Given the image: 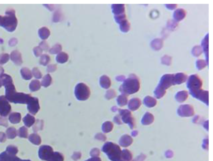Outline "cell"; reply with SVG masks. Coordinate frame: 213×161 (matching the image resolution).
I'll use <instances>...</instances> for the list:
<instances>
[{
  "mask_svg": "<svg viewBox=\"0 0 213 161\" xmlns=\"http://www.w3.org/2000/svg\"><path fill=\"white\" fill-rule=\"evenodd\" d=\"M203 51L204 52L206 59L208 65L209 64V34L206 35L201 42Z\"/></svg>",
  "mask_w": 213,
  "mask_h": 161,
  "instance_id": "cell-13",
  "label": "cell"
},
{
  "mask_svg": "<svg viewBox=\"0 0 213 161\" xmlns=\"http://www.w3.org/2000/svg\"><path fill=\"white\" fill-rule=\"evenodd\" d=\"M140 88L139 80L135 75H131L120 88V92L124 94H132L137 92Z\"/></svg>",
  "mask_w": 213,
  "mask_h": 161,
  "instance_id": "cell-1",
  "label": "cell"
},
{
  "mask_svg": "<svg viewBox=\"0 0 213 161\" xmlns=\"http://www.w3.org/2000/svg\"><path fill=\"white\" fill-rule=\"evenodd\" d=\"M166 7L167 9H169V10H173L176 9L177 7V4H166Z\"/></svg>",
  "mask_w": 213,
  "mask_h": 161,
  "instance_id": "cell-54",
  "label": "cell"
},
{
  "mask_svg": "<svg viewBox=\"0 0 213 161\" xmlns=\"http://www.w3.org/2000/svg\"><path fill=\"white\" fill-rule=\"evenodd\" d=\"M33 52L34 54L36 57H39L42 55L43 53L42 49H41L40 47H35L33 49Z\"/></svg>",
  "mask_w": 213,
  "mask_h": 161,
  "instance_id": "cell-46",
  "label": "cell"
},
{
  "mask_svg": "<svg viewBox=\"0 0 213 161\" xmlns=\"http://www.w3.org/2000/svg\"><path fill=\"white\" fill-rule=\"evenodd\" d=\"M20 74L23 79L26 80H29L32 78V74L31 71L27 68H23L20 70Z\"/></svg>",
  "mask_w": 213,
  "mask_h": 161,
  "instance_id": "cell-19",
  "label": "cell"
},
{
  "mask_svg": "<svg viewBox=\"0 0 213 161\" xmlns=\"http://www.w3.org/2000/svg\"><path fill=\"white\" fill-rule=\"evenodd\" d=\"M52 79L49 74H47L43 78L42 80L41 85L44 87H47L51 85Z\"/></svg>",
  "mask_w": 213,
  "mask_h": 161,
  "instance_id": "cell-26",
  "label": "cell"
},
{
  "mask_svg": "<svg viewBox=\"0 0 213 161\" xmlns=\"http://www.w3.org/2000/svg\"><path fill=\"white\" fill-rule=\"evenodd\" d=\"M0 161H31L29 160H22L16 155L10 154L7 152H4L0 154Z\"/></svg>",
  "mask_w": 213,
  "mask_h": 161,
  "instance_id": "cell-11",
  "label": "cell"
},
{
  "mask_svg": "<svg viewBox=\"0 0 213 161\" xmlns=\"http://www.w3.org/2000/svg\"><path fill=\"white\" fill-rule=\"evenodd\" d=\"M114 19L116 23L120 24L122 22L125 20L126 19V14H120L118 15L114 16Z\"/></svg>",
  "mask_w": 213,
  "mask_h": 161,
  "instance_id": "cell-42",
  "label": "cell"
},
{
  "mask_svg": "<svg viewBox=\"0 0 213 161\" xmlns=\"http://www.w3.org/2000/svg\"><path fill=\"white\" fill-rule=\"evenodd\" d=\"M57 67L56 64H50L47 67V71L48 72H53L57 69Z\"/></svg>",
  "mask_w": 213,
  "mask_h": 161,
  "instance_id": "cell-49",
  "label": "cell"
},
{
  "mask_svg": "<svg viewBox=\"0 0 213 161\" xmlns=\"http://www.w3.org/2000/svg\"><path fill=\"white\" fill-rule=\"evenodd\" d=\"M4 68H3V67L0 66V77L4 74Z\"/></svg>",
  "mask_w": 213,
  "mask_h": 161,
  "instance_id": "cell-59",
  "label": "cell"
},
{
  "mask_svg": "<svg viewBox=\"0 0 213 161\" xmlns=\"http://www.w3.org/2000/svg\"><path fill=\"white\" fill-rule=\"evenodd\" d=\"M9 119L12 124H18L21 120V115L19 113H12L9 116Z\"/></svg>",
  "mask_w": 213,
  "mask_h": 161,
  "instance_id": "cell-21",
  "label": "cell"
},
{
  "mask_svg": "<svg viewBox=\"0 0 213 161\" xmlns=\"http://www.w3.org/2000/svg\"><path fill=\"white\" fill-rule=\"evenodd\" d=\"M41 84L38 80H33L30 84L29 89L31 92L38 91L41 88Z\"/></svg>",
  "mask_w": 213,
  "mask_h": 161,
  "instance_id": "cell-23",
  "label": "cell"
},
{
  "mask_svg": "<svg viewBox=\"0 0 213 161\" xmlns=\"http://www.w3.org/2000/svg\"><path fill=\"white\" fill-rule=\"evenodd\" d=\"M120 25V29L124 33H127L129 31L130 24L127 19L122 22Z\"/></svg>",
  "mask_w": 213,
  "mask_h": 161,
  "instance_id": "cell-27",
  "label": "cell"
},
{
  "mask_svg": "<svg viewBox=\"0 0 213 161\" xmlns=\"http://www.w3.org/2000/svg\"><path fill=\"white\" fill-rule=\"evenodd\" d=\"M10 55L8 54H3L0 55V64L3 65L8 62L10 59Z\"/></svg>",
  "mask_w": 213,
  "mask_h": 161,
  "instance_id": "cell-38",
  "label": "cell"
},
{
  "mask_svg": "<svg viewBox=\"0 0 213 161\" xmlns=\"http://www.w3.org/2000/svg\"><path fill=\"white\" fill-rule=\"evenodd\" d=\"M125 77L124 76H119L116 77V79L118 81H123L125 79Z\"/></svg>",
  "mask_w": 213,
  "mask_h": 161,
  "instance_id": "cell-58",
  "label": "cell"
},
{
  "mask_svg": "<svg viewBox=\"0 0 213 161\" xmlns=\"http://www.w3.org/2000/svg\"><path fill=\"white\" fill-rule=\"evenodd\" d=\"M113 13L115 15L124 14L125 12V6L124 4H113L111 6Z\"/></svg>",
  "mask_w": 213,
  "mask_h": 161,
  "instance_id": "cell-15",
  "label": "cell"
},
{
  "mask_svg": "<svg viewBox=\"0 0 213 161\" xmlns=\"http://www.w3.org/2000/svg\"><path fill=\"white\" fill-rule=\"evenodd\" d=\"M102 151L112 161H120L121 159L122 151L118 145L111 142H107L103 146Z\"/></svg>",
  "mask_w": 213,
  "mask_h": 161,
  "instance_id": "cell-2",
  "label": "cell"
},
{
  "mask_svg": "<svg viewBox=\"0 0 213 161\" xmlns=\"http://www.w3.org/2000/svg\"><path fill=\"white\" fill-rule=\"evenodd\" d=\"M32 97V96L30 94L15 92L7 100L11 102L15 103H24L27 104Z\"/></svg>",
  "mask_w": 213,
  "mask_h": 161,
  "instance_id": "cell-6",
  "label": "cell"
},
{
  "mask_svg": "<svg viewBox=\"0 0 213 161\" xmlns=\"http://www.w3.org/2000/svg\"><path fill=\"white\" fill-rule=\"evenodd\" d=\"M174 75L167 74L162 77L159 84L155 91L156 96L161 97L165 93V90L170 87L173 84Z\"/></svg>",
  "mask_w": 213,
  "mask_h": 161,
  "instance_id": "cell-4",
  "label": "cell"
},
{
  "mask_svg": "<svg viewBox=\"0 0 213 161\" xmlns=\"http://www.w3.org/2000/svg\"><path fill=\"white\" fill-rule=\"evenodd\" d=\"M62 50V46L59 44H56L50 49L49 52L51 54H55L60 53Z\"/></svg>",
  "mask_w": 213,
  "mask_h": 161,
  "instance_id": "cell-34",
  "label": "cell"
},
{
  "mask_svg": "<svg viewBox=\"0 0 213 161\" xmlns=\"http://www.w3.org/2000/svg\"><path fill=\"white\" fill-rule=\"evenodd\" d=\"M11 106L5 96H0V115L1 116L7 117L11 112Z\"/></svg>",
  "mask_w": 213,
  "mask_h": 161,
  "instance_id": "cell-9",
  "label": "cell"
},
{
  "mask_svg": "<svg viewBox=\"0 0 213 161\" xmlns=\"http://www.w3.org/2000/svg\"><path fill=\"white\" fill-rule=\"evenodd\" d=\"M54 153L53 148L50 146H41L39 149V157L43 160L49 161Z\"/></svg>",
  "mask_w": 213,
  "mask_h": 161,
  "instance_id": "cell-8",
  "label": "cell"
},
{
  "mask_svg": "<svg viewBox=\"0 0 213 161\" xmlns=\"http://www.w3.org/2000/svg\"><path fill=\"white\" fill-rule=\"evenodd\" d=\"M113 127V124L111 122H105L102 125V130L104 133H108L112 131Z\"/></svg>",
  "mask_w": 213,
  "mask_h": 161,
  "instance_id": "cell-29",
  "label": "cell"
},
{
  "mask_svg": "<svg viewBox=\"0 0 213 161\" xmlns=\"http://www.w3.org/2000/svg\"><path fill=\"white\" fill-rule=\"evenodd\" d=\"M202 83L196 75H192L189 77L187 83V87L190 90L191 94L200 90Z\"/></svg>",
  "mask_w": 213,
  "mask_h": 161,
  "instance_id": "cell-7",
  "label": "cell"
},
{
  "mask_svg": "<svg viewBox=\"0 0 213 161\" xmlns=\"http://www.w3.org/2000/svg\"><path fill=\"white\" fill-rule=\"evenodd\" d=\"M18 135L19 137L21 138H27L28 135L27 128L25 127H20L18 130Z\"/></svg>",
  "mask_w": 213,
  "mask_h": 161,
  "instance_id": "cell-35",
  "label": "cell"
},
{
  "mask_svg": "<svg viewBox=\"0 0 213 161\" xmlns=\"http://www.w3.org/2000/svg\"><path fill=\"white\" fill-rule=\"evenodd\" d=\"M85 161H101V160L99 157H92Z\"/></svg>",
  "mask_w": 213,
  "mask_h": 161,
  "instance_id": "cell-56",
  "label": "cell"
},
{
  "mask_svg": "<svg viewBox=\"0 0 213 161\" xmlns=\"http://www.w3.org/2000/svg\"><path fill=\"white\" fill-rule=\"evenodd\" d=\"M39 36L41 39L46 40L49 38L50 35V31L47 27H43L39 29L38 32Z\"/></svg>",
  "mask_w": 213,
  "mask_h": 161,
  "instance_id": "cell-18",
  "label": "cell"
},
{
  "mask_svg": "<svg viewBox=\"0 0 213 161\" xmlns=\"http://www.w3.org/2000/svg\"><path fill=\"white\" fill-rule=\"evenodd\" d=\"M172 62V58L170 56L165 55L161 59V62L163 64L166 65H170Z\"/></svg>",
  "mask_w": 213,
  "mask_h": 161,
  "instance_id": "cell-45",
  "label": "cell"
},
{
  "mask_svg": "<svg viewBox=\"0 0 213 161\" xmlns=\"http://www.w3.org/2000/svg\"><path fill=\"white\" fill-rule=\"evenodd\" d=\"M6 152L10 154L16 155L18 152V149L14 146L10 145L7 147Z\"/></svg>",
  "mask_w": 213,
  "mask_h": 161,
  "instance_id": "cell-40",
  "label": "cell"
},
{
  "mask_svg": "<svg viewBox=\"0 0 213 161\" xmlns=\"http://www.w3.org/2000/svg\"><path fill=\"white\" fill-rule=\"evenodd\" d=\"M117 101L118 105L122 106L126 105L127 101V98L124 95H121L118 98Z\"/></svg>",
  "mask_w": 213,
  "mask_h": 161,
  "instance_id": "cell-41",
  "label": "cell"
},
{
  "mask_svg": "<svg viewBox=\"0 0 213 161\" xmlns=\"http://www.w3.org/2000/svg\"><path fill=\"white\" fill-rule=\"evenodd\" d=\"M64 159V157L62 154L58 152H54L49 161H63Z\"/></svg>",
  "mask_w": 213,
  "mask_h": 161,
  "instance_id": "cell-32",
  "label": "cell"
},
{
  "mask_svg": "<svg viewBox=\"0 0 213 161\" xmlns=\"http://www.w3.org/2000/svg\"><path fill=\"white\" fill-rule=\"evenodd\" d=\"M3 17L1 26L7 31L12 32L16 30L18 24V20L15 14V11L13 9H9L5 13Z\"/></svg>",
  "mask_w": 213,
  "mask_h": 161,
  "instance_id": "cell-3",
  "label": "cell"
},
{
  "mask_svg": "<svg viewBox=\"0 0 213 161\" xmlns=\"http://www.w3.org/2000/svg\"><path fill=\"white\" fill-rule=\"evenodd\" d=\"M41 49L44 51H47L49 49V46L46 41H43L39 44V46Z\"/></svg>",
  "mask_w": 213,
  "mask_h": 161,
  "instance_id": "cell-47",
  "label": "cell"
},
{
  "mask_svg": "<svg viewBox=\"0 0 213 161\" xmlns=\"http://www.w3.org/2000/svg\"><path fill=\"white\" fill-rule=\"evenodd\" d=\"M68 56L65 52H60L56 56V60L58 63H63L67 62L68 60Z\"/></svg>",
  "mask_w": 213,
  "mask_h": 161,
  "instance_id": "cell-22",
  "label": "cell"
},
{
  "mask_svg": "<svg viewBox=\"0 0 213 161\" xmlns=\"http://www.w3.org/2000/svg\"><path fill=\"white\" fill-rule=\"evenodd\" d=\"M202 49H201V47H200V46H195L192 49V54H193V56H196V57H198V56H199L200 55H201V54H202Z\"/></svg>",
  "mask_w": 213,
  "mask_h": 161,
  "instance_id": "cell-37",
  "label": "cell"
},
{
  "mask_svg": "<svg viewBox=\"0 0 213 161\" xmlns=\"http://www.w3.org/2000/svg\"><path fill=\"white\" fill-rule=\"evenodd\" d=\"M29 140L31 143L36 145H39L41 142L40 137L36 134H31L29 137Z\"/></svg>",
  "mask_w": 213,
  "mask_h": 161,
  "instance_id": "cell-24",
  "label": "cell"
},
{
  "mask_svg": "<svg viewBox=\"0 0 213 161\" xmlns=\"http://www.w3.org/2000/svg\"><path fill=\"white\" fill-rule=\"evenodd\" d=\"M44 122L42 120L38 119L35 125L33 127V130L34 132H37L40 130H42Z\"/></svg>",
  "mask_w": 213,
  "mask_h": 161,
  "instance_id": "cell-36",
  "label": "cell"
},
{
  "mask_svg": "<svg viewBox=\"0 0 213 161\" xmlns=\"http://www.w3.org/2000/svg\"><path fill=\"white\" fill-rule=\"evenodd\" d=\"M24 124L28 127H30L34 124L35 118L31 115L27 114L23 119Z\"/></svg>",
  "mask_w": 213,
  "mask_h": 161,
  "instance_id": "cell-20",
  "label": "cell"
},
{
  "mask_svg": "<svg viewBox=\"0 0 213 161\" xmlns=\"http://www.w3.org/2000/svg\"><path fill=\"white\" fill-rule=\"evenodd\" d=\"M95 138L100 141H105L106 139V137L104 134L101 133H98L95 136Z\"/></svg>",
  "mask_w": 213,
  "mask_h": 161,
  "instance_id": "cell-50",
  "label": "cell"
},
{
  "mask_svg": "<svg viewBox=\"0 0 213 161\" xmlns=\"http://www.w3.org/2000/svg\"><path fill=\"white\" fill-rule=\"evenodd\" d=\"M132 159V154L129 151L125 149L122 152L121 159L120 161H129Z\"/></svg>",
  "mask_w": 213,
  "mask_h": 161,
  "instance_id": "cell-31",
  "label": "cell"
},
{
  "mask_svg": "<svg viewBox=\"0 0 213 161\" xmlns=\"http://www.w3.org/2000/svg\"><path fill=\"white\" fill-rule=\"evenodd\" d=\"M116 96V92H115L114 90H108L106 92L105 97L108 100H110L111 98H114Z\"/></svg>",
  "mask_w": 213,
  "mask_h": 161,
  "instance_id": "cell-44",
  "label": "cell"
},
{
  "mask_svg": "<svg viewBox=\"0 0 213 161\" xmlns=\"http://www.w3.org/2000/svg\"><path fill=\"white\" fill-rule=\"evenodd\" d=\"M186 12L183 9H178L175 11L174 14V18L177 21L183 20L186 16Z\"/></svg>",
  "mask_w": 213,
  "mask_h": 161,
  "instance_id": "cell-17",
  "label": "cell"
},
{
  "mask_svg": "<svg viewBox=\"0 0 213 161\" xmlns=\"http://www.w3.org/2000/svg\"><path fill=\"white\" fill-rule=\"evenodd\" d=\"M7 137L4 132H0V142H4L6 141Z\"/></svg>",
  "mask_w": 213,
  "mask_h": 161,
  "instance_id": "cell-53",
  "label": "cell"
},
{
  "mask_svg": "<svg viewBox=\"0 0 213 161\" xmlns=\"http://www.w3.org/2000/svg\"><path fill=\"white\" fill-rule=\"evenodd\" d=\"M10 58L16 65L20 66L23 63L22 56L19 51L14 50L11 52L10 55Z\"/></svg>",
  "mask_w": 213,
  "mask_h": 161,
  "instance_id": "cell-12",
  "label": "cell"
},
{
  "mask_svg": "<svg viewBox=\"0 0 213 161\" xmlns=\"http://www.w3.org/2000/svg\"><path fill=\"white\" fill-rule=\"evenodd\" d=\"M44 6L47 7V8H48V9H49V10H50V11H53V10H54V5H53L45 4L44 5Z\"/></svg>",
  "mask_w": 213,
  "mask_h": 161,
  "instance_id": "cell-57",
  "label": "cell"
},
{
  "mask_svg": "<svg viewBox=\"0 0 213 161\" xmlns=\"http://www.w3.org/2000/svg\"><path fill=\"white\" fill-rule=\"evenodd\" d=\"M2 86H3L2 82L1 80V79H0V88Z\"/></svg>",
  "mask_w": 213,
  "mask_h": 161,
  "instance_id": "cell-60",
  "label": "cell"
},
{
  "mask_svg": "<svg viewBox=\"0 0 213 161\" xmlns=\"http://www.w3.org/2000/svg\"><path fill=\"white\" fill-rule=\"evenodd\" d=\"M207 65H208L206 61H205L204 60L199 59L196 61V67H197V69L199 70L203 69Z\"/></svg>",
  "mask_w": 213,
  "mask_h": 161,
  "instance_id": "cell-39",
  "label": "cell"
},
{
  "mask_svg": "<svg viewBox=\"0 0 213 161\" xmlns=\"http://www.w3.org/2000/svg\"><path fill=\"white\" fill-rule=\"evenodd\" d=\"M100 151L97 148H94L92 149L90 152V155L92 157H98L100 155Z\"/></svg>",
  "mask_w": 213,
  "mask_h": 161,
  "instance_id": "cell-48",
  "label": "cell"
},
{
  "mask_svg": "<svg viewBox=\"0 0 213 161\" xmlns=\"http://www.w3.org/2000/svg\"><path fill=\"white\" fill-rule=\"evenodd\" d=\"M187 79V76L186 74L182 73H177L174 76L173 84L174 85H179L184 82Z\"/></svg>",
  "mask_w": 213,
  "mask_h": 161,
  "instance_id": "cell-14",
  "label": "cell"
},
{
  "mask_svg": "<svg viewBox=\"0 0 213 161\" xmlns=\"http://www.w3.org/2000/svg\"><path fill=\"white\" fill-rule=\"evenodd\" d=\"M4 43V40L2 39H0V44H2Z\"/></svg>",
  "mask_w": 213,
  "mask_h": 161,
  "instance_id": "cell-61",
  "label": "cell"
},
{
  "mask_svg": "<svg viewBox=\"0 0 213 161\" xmlns=\"http://www.w3.org/2000/svg\"><path fill=\"white\" fill-rule=\"evenodd\" d=\"M27 109L28 111L31 114H36L40 109L38 98L36 97H32L31 99L27 104Z\"/></svg>",
  "mask_w": 213,
  "mask_h": 161,
  "instance_id": "cell-10",
  "label": "cell"
},
{
  "mask_svg": "<svg viewBox=\"0 0 213 161\" xmlns=\"http://www.w3.org/2000/svg\"><path fill=\"white\" fill-rule=\"evenodd\" d=\"M81 157V154L80 152H75L74 153L73 156H72V158L74 160H78Z\"/></svg>",
  "mask_w": 213,
  "mask_h": 161,
  "instance_id": "cell-55",
  "label": "cell"
},
{
  "mask_svg": "<svg viewBox=\"0 0 213 161\" xmlns=\"http://www.w3.org/2000/svg\"><path fill=\"white\" fill-rule=\"evenodd\" d=\"M163 41L160 39H155L152 41L151 43V46L153 49L155 50H159L161 49L163 47Z\"/></svg>",
  "mask_w": 213,
  "mask_h": 161,
  "instance_id": "cell-25",
  "label": "cell"
},
{
  "mask_svg": "<svg viewBox=\"0 0 213 161\" xmlns=\"http://www.w3.org/2000/svg\"><path fill=\"white\" fill-rule=\"evenodd\" d=\"M50 57L47 54H43L41 56L40 59V63L41 65L46 66L49 63Z\"/></svg>",
  "mask_w": 213,
  "mask_h": 161,
  "instance_id": "cell-33",
  "label": "cell"
},
{
  "mask_svg": "<svg viewBox=\"0 0 213 161\" xmlns=\"http://www.w3.org/2000/svg\"><path fill=\"white\" fill-rule=\"evenodd\" d=\"M18 43V40L17 39L15 38H12L9 41V45L11 47H14L16 46V44Z\"/></svg>",
  "mask_w": 213,
  "mask_h": 161,
  "instance_id": "cell-52",
  "label": "cell"
},
{
  "mask_svg": "<svg viewBox=\"0 0 213 161\" xmlns=\"http://www.w3.org/2000/svg\"><path fill=\"white\" fill-rule=\"evenodd\" d=\"M7 136L9 139H13L17 136V131L15 128H9L7 129Z\"/></svg>",
  "mask_w": 213,
  "mask_h": 161,
  "instance_id": "cell-30",
  "label": "cell"
},
{
  "mask_svg": "<svg viewBox=\"0 0 213 161\" xmlns=\"http://www.w3.org/2000/svg\"><path fill=\"white\" fill-rule=\"evenodd\" d=\"M100 84L102 88L107 89L110 87L111 81L110 78L107 76L103 75L100 78Z\"/></svg>",
  "mask_w": 213,
  "mask_h": 161,
  "instance_id": "cell-16",
  "label": "cell"
},
{
  "mask_svg": "<svg viewBox=\"0 0 213 161\" xmlns=\"http://www.w3.org/2000/svg\"><path fill=\"white\" fill-rule=\"evenodd\" d=\"M131 138L128 135H125L121 137L119 141L120 144L121 146L126 147L129 145L131 143Z\"/></svg>",
  "mask_w": 213,
  "mask_h": 161,
  "instance_id": "cell-28",
  "label": "cell"
},
{
  "mask_svg": "<svg viewBox=\"0 0 213 161\" xmlns=\"http://www.w3.org/2000/svg\"><path fill=\"white\" fill-rule=\"evenodd\" d=\"M75 94L78 100L85 101L89 98L91 92L89 87L83 83H79L75 90Z\"/></svg>",
  "mask_w": 213,
  "mask_h": 161,
  "instance_id": "cell-5",
  "label": "cell"
},
{
  "mask_svg": "<svg viewBox=\"0 0 213 161\" xmlns=\"http://www.w3.org/2000/svg\"><path fill=\"white\" fill-rule=\"evenodd\" d=\"M0 125L3 126L5 127H7L8 126L7 119L5 118L0 117Z\"/></svg>",
  "mask_w": 213,
  "mask_h": 161,
  "instance_id": "cell-51",
  "label": "cell"
},
{
  "mask_svg": "<svg viewBox=\"0 0 213 161\" xmlns=\"http://www.w3.org/2000/svg\"><path fill=\"white\" fill-rule=\"evenodd\" d=\"M32 74L35 78L37 79H40L42 76V74L39 69L37 68H34L32 71Z\"/></svg>",
  "mask_w": 213,
  "mask_h": 161,
  "instance_id": "cell-43",
  "label": "cell"
}]
</instances>
